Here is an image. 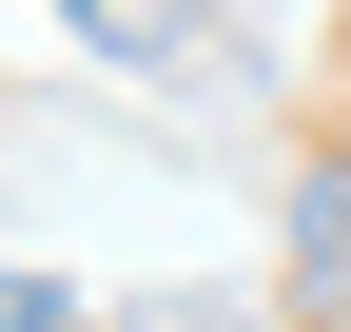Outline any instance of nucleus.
I'll use <instances>...</instances> for the list:
<instances>
[{
	"label": "nucleus",
	"instance_id": "obj_1",
	"mask_svg": "<svg viewBox=\"0 0 351 332\" xmlns=\"http://www.w3.org/2000/svg\"><path fill=\"white\" fill-rule=\"evenodd\" d=\"M0 332H98V313H59V294H0Z\"/></svg>",
	"mask_w": 351,
	"mask_h": 332
}]
</instances>
